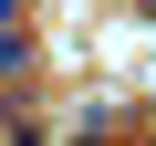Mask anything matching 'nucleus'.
Segmentation results:
<instances>
[{"mask_svg":"<svg viewBox=\"0 0 156 146\" xmlns=\"http://www.w3.org/2000/svg\"><path fill=\"white\" fill-rule=\"evenodd\" d=\"M21 73H31V31H21V21H0V84H21Z\"/></svg>","mask_w":156,"mask_h":146,"instance_id":"obj_1","label":"nucleus"},{"mask_svg":"<svg viewBox=\"0 0 156 146\" xmlns=\"http://www.w3.org/2000/svg\"><path fill=\"white\" fill-rule=\"evenodd\" d=\"M0 136H11V146H31V136H52V125H42V115H31L21 94H0Z\"/></svg>","mask_w":156,"mask_h":146,"instance_id":"obj_2","label":"nucleus"},{"mask_svg":"<svg viewBox=\"0 0 156 146\" xmlns=\"http://www.w3.org/2000/svg\"><path fill=\"white\" fill-rule=\"evenodd\" d=\"M135 11H146V21H156V0H135Z\"/></svg>","mask_w":156,"mask_h":146,"instance_id":"obj_3","label":"nucleus"},{"mask_svg":"<svg viewBox=\"0 0 156 146\" xmlns=\"http://www.w3.org/2000/svg\"><path fill=\"white\" fill-rule=\"evenodd\" d=\"M11 11H31V0H11Z\"/></svg>","mask_w":156,"mask_h":146,"instance_id":"obj_4","label":"nucleus"}]
</instances>
